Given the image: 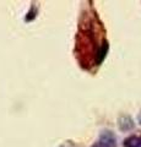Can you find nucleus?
<instances>
[{
  "mask_svg": "<svg viewBox=\"0 0 141 147\" xmlns=\"http://www.w3.org/2000/svg\"><path fill=\"white\" fill-rule=\"evenodd\" d=\"M136 120H138V123H139V125L141 126V112L138 114V119H136Z\"/></svg>",
  "mask_w": 141,
  "mask_h": 147,
  "instance_id": "6",
  "label": "nucleus"
},
{
  "mask_svg": "<svg viewBox=\"0 0 141 147\" xmlns=\"http://www.w3.org/2000/svg\"><path fill=\"white\" fill-rule=\"evenodd\" d=\"M36 13H37V10H36V9H34V6H32V7H31V10L28 11V13H27V16H26L25 20H26L27 22L32 21L33 18L36 17Z\"/></svg>",
  "mask_w": 141,
  "mask_h": 147,
  "instance_id": "5",
  "label": "nucleus"
},
{
  "mask_svg": "<svg viewBox=\"0 0 141 147\" xmlns=\"http://www.w3.org/2000/svg\"><path fill=\"white\" fill-rule=\"evenodd\" d=\"M123 146L124 147H141V135L140 136H129L126 137L123 142Z\"/></svg>",
  "mask_w": 141,
  "mask_h": 147,
  "instance_id": "3",
  "label": "nucleus"
},
{
  "mask_svg": "<svg viewBox=\"0 0 141 147\" xmlns=\"http://www.w3.org/2000/svg\"><path fill=\"white\" fill-rule=\"evenodd\" d=\"M98 144L102 147H117V136L111 130H102L98 137Z\"/></svg>",
  "mask_w": 141,
  "mask_h": 147,
  "instance_id": "1",
  "label": "nucleus"
},
{
  "mask_svg": "<svg viewBox=\"0 0 141 147\" xmlns=\"http://www.w3.org/2000/svg\"><path fill=\"white\" fill-rule=\"evenodd\" d=\"M92 147H102V146H101V145H99V144H98V142H96V144H94V145H93Z\"/></svg>",
  "mask_w": 141,
  "mask_h": 147,
  "instance_id": "7",
  "label": "nucleus"
},
{
  "mask_svg": "<svg viewBox=\"0 0 141 147\" xmlns=\"http://www.w3.org/2000/svg\"><path fill=\"white\" fill-rule=\"evenodd\" d=\"M61 147H64V146H61Z\"/></svg>",
  "mask_w": 141,
  "mask_h": 147,
  "instance_id": "8",
  "label": "nucleus"
},
{
  "mask_svg": "<svg viewBox=\"0 0 141 147\" xmlns=\"http://www.w3.org/2000/svg\"><path fill=\"white\" fill-rule=\"evenodd\" d=\"M108 48H109L108 42H107V40H103V43H102V45H101V48L98 49V53H97V64H101V63L104 60V58L107 57Z\"/></svg>",
  "mask_w": 141,
  "mask_h": 147,
  "instance_id": "4",
  "label": "nucleus"
},
{
  "mask_svg": "<svg viewBox=\"0 0 141 147\" xmlns=\"http://www.w3.org/2000/svg\"><path fill=\"white\" fill-rule=\"evenodd\" d=\"M117 125H118V129L123 132H126V131H131L135 126V123L133 120V118L126 115V114H123L118 118L117 120Z\"/></svg>",
  "mask_w": 141,
  "mask_h": 147,
  "instance_id": "2",
  "label": "nucleus"
}]
</instances>
